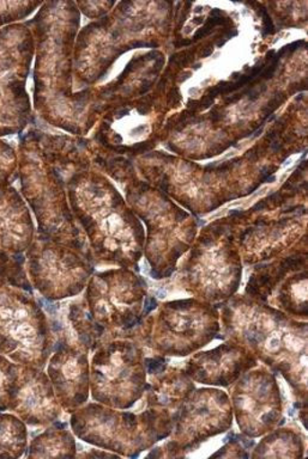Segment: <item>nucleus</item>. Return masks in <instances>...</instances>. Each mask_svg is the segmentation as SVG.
Here are the masks:
<instances>
[{"mask_svg":"<svg viewBox=\"0 0 308 459\" xmlns=\"http://www.w3.org/2000/svg\"><path fill=\"white\" fill-rule=\"evenodd\" d=\"M62 3L46 4L44 9L27 22L37 41V64H35V108L42 117L56 118L57 102L66 99L70 100L77 115L87 106V100L74 99L67 91L70 90L69 54L78 17L73 4H67L66 9Z\"/></svg>","mask_w":308,"mask_h":459,"instance_id":"1","label":"nucleus"},{"mask_svg":"<svg viewBox=\"0 0 308 459\" xmlns=\"http://www.w3.org/2000/svg\"><path fill=\"white\" fill-rule=\"evenodd\" d=\"M77 221L84 226L101 260L128 261L132 239V215L113 186L98 175H78L69 186Z\"/></svg>","mask_w":308,"mask_h":459,"instance_id":"2","label":"nucleus"},{"mask_svg":"<svg viewBox=\"0 0 308 459\" xmlns=\"http://www.w3.org/2000/svg\"><path fill=\"white\" fill-rule=\"evenodd\" d=\"M17 152L21 192L38 219V236L58 240L69 235L75 247L84 250V239L71 221L63 197L62 179L55 169L46 167L35 131L21 136ZM67 242L71 246L69 238Z\"/></svg>","mask_w":308,"mask_h":459,"instance_id":"3","label":"nucleus"},{"mask_svg":"<svg viewBox=\"0 0 308 459\" xmlns=\"http://www.w3.org/2000/svg\"><path fill=\"white\" fill-rule=\"evenodd\" d=\"M52 329L33 290L0 289V354L16 364L44 368L55 347Z\"/></svg>","mask_w":308,"mask_h":459,"instance_id":"4","label":"nucleus"},{"mask_svg":"<svg viewBox=\"0 0 308 459\" xmlns=\"http://www.w3.org/2000/svg\"><path fill=\"white\" fill-rule=\"evenodd\" d=\"M34 48L27 22L0 29V138L22 134L30 125L31 106L26 85Z\"/></svg>","mask_w":308,"mask_h":459,"instance_id":"5","label":"nucleus"},{"mask_svg":"<svg viewBox=\"0 0 308 459\" xmlns=\"http://www.w3.org/2000/svg\"><path fill=\"white\" fill-rule=\"evenodd\" d=\"M24 267L31 287L48 301L80 293L92 271L75 251L40 236L24 253Z\"/></svg>","mask_w":308,"mask_h":459,"instance_id":"6","label":"nucleus"},{"mask_svg":"<svg viewBox=\"0 0 308 459\" xmlns=\"http://www.w3.org/2000/svg\"><path fill=\"white\" fill-rule=\"evenodd\" d=\"M135 348L128 342H110L96 351L92 361V393L109 407L128 408L142 383L136 371Z\"/></svg>","mask_w":308,"mask_h":459,"instance_id":"7","label":"nucleus"},{"mask_svg":"<svg viewBox=\"0 0 308 459\" xmlns=\"http://www.w3.org/2000/svg\"><path fill=\"white\" fill-rule=\"evenodd\" d=\"M53 350L55 353L48 362V378L60 405L73 411L88 401L91 384L88 354L66 339H60Z\"/></svg>","mask_w":308,"mask_h":459,"instance_id":"8","label":"nucleus"},{"mask_svg":"<svg viewBox=\"0 0 308 459\" xmlns=\"http://www.w3.org/2000/svg\"><path fill=\"white\" fill-rule=\"evenodd\" d=\"M9 411L19 416L27 426H46L58 420L60 408L55 389L42 368L22 365Z\"/></svg>","mask_w":308,"mask_h":459,"instance_id":"9","label":"nucleus"},{"mask_svg":"<svg viewBox=\"0 0 308 459\" xmlns=\"http://www.w3.org/2000/svg\"><path fill=\"white\" fill-rule=\"evenodd\" d=\"M34 239L33 219L22 194L13 186L0 189V250L23 256Z\"/></svg>","mask_w":308,"mask_h":459,"instance_id":"10","label":"nucleus"},{"mask_svg":"<svg viewBox=\"0 0 308 459\" xmlns=\"http://www.w3.org/2000/svg\"><path fill=\"white\" fill-rule=\"evenodd\" d=\"M27 451L28 458L75 457L76 444L66 423L56 422L52 429L35 437Z\"/></svg>","mask_w":308,"mask_h":459,"instance_id":"11","label":"nucleus"},{"mask_svg":"<svg viewBox=\"0 0 308 459\" xmlns=\"http://www.w3.org/2000/svg\"><path fill=\"white\" fill-rule=\"evenodd\" d=\"M28 426L13 412H0V458H21L28 450Z\"/></svg>","mask_w":308,"mask_h":459,"instance_id":"12","label":"nucleus"},{"mask_svg":"<svg viewBox=\"0 0 308 459\" xmlns=\"http://www.w3.org/2000/svg\"><path fill=\"white\" fill-rule=\"evenodd\" d=\"M21 368L9 358L0 354V412L9 411L15 397L17 384H19Z\"/></svg>","mask_w":308,"mask_h":459,"instance_id":"13","label":"nucleus"},{"mask_svg":"<svg viewBox=\"0 0 308 459\" xmlns=\"http://www.w3.org/2000/svg\"><path fill=\"white\" fill-rule=\"evenodd\" d=\"M6 285L21 287L27 290H33L24 267V257L13 256L0 250V289Z\"/></svg>","mask_w":308,"mask_h":459,"instance_id":"14","label":"nucleus"},{"mask_svg":"<svg viewBox=\"0 0 308 459\" xmlns=\"http://www.w3.org/2000/svg\"><path fill=\"white\" fill-rule=\"evenodd\" d=\"M19 178V152L12 143L0 139V189Z\"/></svg>","mask_w":308,"mask_h":459,"instance_id":"15","label":"nucleus"},{"mask_svg":"<svg viewBox=\"0 0 308 459\" xmlns=\"http://www.w3.org/2000/svg\"><path fill=\"white\" fill-rule=\"evenodd\" d=\"M40 5L41 3L0 0V28L19 23L21 20L30 16Z\"/></svg>","mask_w":308,"mask_h":459,"instance_id":"16","label":"nucleus"},{"mask_svg":"<svg viewBox=\"0 0 308 459\" xmlns=\"http://www.w3.org/2000/svg\"><path fill=\"white\" fill-rule=\"evenodd\" d=\"M146 368H148L149 372L152 373L163 371L164 368L163 360V359H156V360L148 359V360H146Z\"/></svg>","mask_w":308,"mask_h":459,"instance_id":"17","label":"nucleus"},{"mask_svg":"<svg viewBox=\"0 0 308 459\" xmlns=\"http://www.w3.org/2000/svg\"><path fill=\"white\" fill-rule=\"evenodd\" d=\"M156 307V300L154 298H148L145 301V315L149 314L150 311Z\"/></svg>","mask_w":308,"mask_h":459,"instance_id":"18","label":"nucleus"},{"mask_svg":"<svg viewBox=\"0 0 308 459\" xmlns=\"http://www.w3.org/2000/svg\"><path fill=\"white\" fill-rule=\"evenodd\" d=\"M276 418H277V414H276V412L274 411L268 412V414H265L263 416V420L265 422H274Z\"/></svg>","mask_w":308,"mask_h":459,"instance_id":"19","label":"nucleus"}]
</instances>
